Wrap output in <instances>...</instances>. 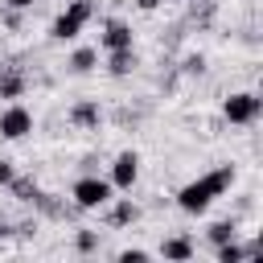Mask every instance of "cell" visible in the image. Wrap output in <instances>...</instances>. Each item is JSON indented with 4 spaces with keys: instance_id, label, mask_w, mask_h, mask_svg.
I'll use <instances>...</instances> for the list:
<instances>
[{
    "instance_id": "6da1fadb",
    "label": "cell",
    "mask_w": 263,
    "mask_h": 263,
    "mask_svg": "<svg viewBox=\"0 0 263 263\" xmlns=\"http://www.w3.org/2000/svg\"><path fill=\"white\" fill-rule=\"evenodd\" d=\"M234 185V164H218L214 173H205V177H197V181H189V185H181L177 189V205L185 210V214H193V218H201L226 189Z\"/></svg>"
},
{
    "instance_id": "7a4b0ae2",
    "label": "cell",
    "mask_w": 263,
    "mask_h": 263,
    "mask_svg": "<svg viewBox=\"0 0 263 263\" xmlns=\"http://www.w3.org/2000/svg\"><path fill=\"white\" fill-rule=\"evenodd\" d=\"M90 16H95V0H70V4L53 16L49 37H53V41H74V37L90 25Z\"/></svg>"
},
{
    "instance_id": "3957f363",
    "label": "cell",
    "mask_w": 263,
    "mask_h": 263,
    "mask_svg": "<svg viewBox=\"0 0 263 263\" xmlns=\"http://www.w3.org/2000/svg\"><path fill=\"white\" fill-rule=\"evenodd\" d=\"M111 197H115L111 181H107V177H95V173H86V177H78V181L70 185V201H74L78 210H103Z\"/></svg>"
},
{
    "instance_id": "277c9868",
    "label": "cell",
    "mask_w": 263,
    "mask_h": 263,
    "mask_svg": "<svg viewBox=\"0 0 263 263\" xmlns=\"http://www.w3.org/2000/svg\"><path fill=\"white\" fill-rule=\"evenodd\" d=\"M259 111H263V99H259L255 90H234V95H226V103H222V119L234 123V127H251V123L259 119Z\"/></svg>"
},
{
    "instance_id": "5b68a950",
    "label": "cell",
    "mask_w": 263,
    "mask_h": 263,
    "mask_svg": "<svg viewBox=\"0 0 263 263\" xmlns=\"http://www.w3.org/2000/svg\"><path fill=\"white\" fill-rule=\"evenodd\" d=\"M111 189H119V193H132V185L140 181V152H119L115 160H111Z\"/></svg>"
},
{
    "instance_id": "8992f818",
    "label": "cell",
    "mask_w": 263,
    "mask_h": 263,
    "mask_svg": "<svg viewBox=\"0 0 263 263\" xmlns=\"http://www.w3.org/2000/svg\"><path fill=\"white\" fill-rule=\"evenodd\" d=\"M29 132H33V111L21 107V103H8L0 111V136L4 140H25Z\"/></svg>"
},
{
    "instance_id": "52a82bcc",
    "label": "cell",
    "mask_w": 263,
    "mask_h": 263,
    "mask_svg": "<svg viewBox=\"0 0 263 263\" xmlns=\"http://www.w3.org/2000/svg\"><path fill=\"white\" fill-rule=\"evenodd\" d=\"M99 49H103V53H111V49H132V25H127V21H119V16L103 21Z\"/></svg>"
},
{
    "instance_id": "ba28073f",
    "label": "cell",
    "mask_w": 263,
    "mask_h": 263,
    "mask_svg": "<svg viewBox=\"0 0 263 263\" xmlns=\"http://www.w3.org/2000/svg\"><path fill=\"white\" fill-rule=\"evenodd\" d=\"M259 255H263V242H259V238H255V242H247V247H242L238 238H230V242H218V247H214V259H218V263H242V259H259Z\"/></svg>"
},
{
    "instance_id": "9c48e42d",
    "label": "cell",
    "mask_w": 263,
    "mask_h": 263,
    "mask_svg": "<svg viewBox=\"0 0 263 263\" xmlns=\"http://www.w3.org/2000/svg\"><path fill=\"white\" fill-rule=\"evenodd\" d=\"M193 255H197V242L189 234H173L160 242V259H168V263H189Z\"/></svg>"
},
{
    "instance_id": "30bf717a",
    "label": "cell",
    "mask_w": 263,
    "mask_h": 263,
    "mask_svg": "<svg viewBox=\"0 0 263 263\" xmlns=\"http://www.w3.org/2000/svg\"><path fill=\"white\" fill-rule=\"evenodd\" d=\"M70 123H74V127H82V132H95V127L103 123V111H99V103H95V99H82V103H74V107H70Z\"/></svg>"
},
{
    "instance_id": "8fae6325",
    "label": "cell",
    "mask_w": 263,
    "mask_h": 263,
    "mask_svg": "<svg viewBox=\"0 0 263 263\" xmlns=\"http://www.w3.org/2000/svg\"><path fill=\"white\" fill-rule=\"evenodd\" d=\"M107 205H111V214H107L111 226H132V222H140V205H136L132 197H111Z\"/></svg>"
},
{
    "instance_id": "7c38bea8",
    "label": "cell",
    "mask_w": 263,
    "mask_h": 263,
    "mask_svg": "<svg viewBox=\"0 0 263 263\" xmlns=\"http://www.w3.org/2000/svg\"><path fill=\"white\" fill-rule=\"evenodd\" d=\"M95 66H99V49H95V45H78V49L66 58V70H70V74H90Z\"/></svg>"
},
{
    "instance_id": "4fadbf2b",
    "label": "cell",
    "mask_w": 263,
    "mask_h": 263,
    "mask_svg": "<svg viewBox=\"0 0 263 263\" xmlns=\"http://www.w3.org/2000/svg\"><path fill=\"white\" fill-rule=\"evenodd\" d=\"M25 86H29V78L21 74V70H0V99H8V103H16L21 95H25Z\"/></svg>"
},
{
    "instance_id": "5bb4252c",
    "label": "cell",
    "mask_w": 263,
    "mask_h": 263,
    "mask_svg": "<svg viewBox=\"0 0 263 263\" xmlns=\"http://www.w3.org/2000/svg\"><path fill=\"white\" fill-rule=\"evenodd\" d=\"M132 70H136V45L107 53V74H111V78H123V74H132Z\"/></svg>"
},
{
    "instance_id": "9a60e30c",
    "label": "cell",
    "mask_w": 263,
    "mask_h": 263,
    "mask_svg": "<svg viewBox=\"0 0 263 263\" xmlns=\"http://www.w3.org/2000/svg\"><path fill=\"white\" fill-rule=\"evenodd\" d=\"M4 189H8V193H12L16 201H33V197L41 193V185H37L33 177H21V173H12V181H8Z\"/></svg>"
},
{
    "instance_id": "2e32d148",
    "label": "cell",
    "mask_w": 263,
    "mask_h": 263,
    "mask_svg": "<svg viewBox=\"0 0 263 263\" xmlns=\"http://www.w3.org/2000/svg\"><path fill=\"white\" fill-rule=\"evenodd\" d=\"M205 238L218 247V242H230V238H238V222L234 218H222V222H214L210 230H205Z\"/></svg>"
},
{
    "instance_id": "e0dca14e",
    "label": "cell",
    "mask_w": 263,
    "mask_h": 263,
    "mask_svg": "<svg viewBox=\"0 0 263 263\" xmlns=\"http://www.w3.org/2000/svg\"><path fill=\"white\" fill-rule=\"evenodd\" d=\"M74 247H78L82 255H90V251H99V234H95V230H78V234H74Z\"/></svg>"
},
{
    "instance_id": "ac0fdd59",
    "label": "cell",
    "mask_w": 263,
    "mask_h": 263,
    "mask_svg": "<svg viewBox=\"0 0 263 263\" xmlns=\"http://www.w3.org/2000/svg\"><path fill=\"white\" fill-rule=\"evenodd\" d=\"M144 259H152V251H144V247H127V251H119V263H144Z\"/></svg>"
},
{
    "instance_id": "d6986e66",
    "label": "cell",
    "mask_w": 263,
    "mask_h": 263,
    "mask_svg": "<svg viewBox=\"0 0 263 263\" xmlns=\"http://www.w3.org/2000/svg\"><path fill=\"white\" fill-rule=\"evenodd\" d=\"M12 173H16V164H12V160H0V189L12 181Z\"/></svg>"
},
{
    "instance_id": "ffe728a7",
    "label": "cell",
    "mask_w": 263,
    "mask_h": 263,
    "mask_svg": "<svg viewBox=\"0 0 263 263\" xmlns=\"http://www.w3.org/2000/svg\"><path fill=\"white\" fill-rule=\"evenodd\" d=\"M132 4H136V8H140V12H156V8H160V4H164V0H132Z\"/></svg>"
},
{
    "instance_id": "44dd1931",
    "label": "cell",
    "mask_w": 263,
    "mask_h": 263,
    "mask_svg": "<svg viewBox=\"0 0 263 263\" xmlns=\"http://www.w3.org/2000/svg\"><path fill=\"white\" fill-rule=\"evenodd\" d=\"M4 4H8V8H16V12H25V8H33L37 0H4Z\"/></svg>"
},
{
    "instance_id": "7402d4cb",
    "label": "cell",
    "mask_w": 263,
    "mask_h": 263,
    "mask_svg": "<svg viewBox=\"0 0 263 263\" xmlns=\"http://www.w3.org/2000/svg\"><path fill=\"white\" fill-rule=\"evenodd\" d=\"M8 230H12V226H8V222H0V238H8Z\"/></svg>"
}]
</instances>
